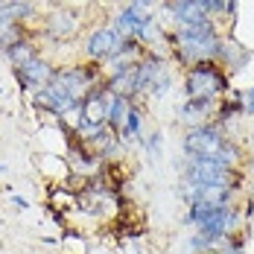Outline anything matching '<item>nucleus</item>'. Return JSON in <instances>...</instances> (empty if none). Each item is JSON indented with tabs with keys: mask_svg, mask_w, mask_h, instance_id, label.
<instances>
[{
	"mask_svg": "<svg viewBox=\"0 0 254 254\" xmlns=\"http://www.w3.org/2000/svg\"><path fill=\"white\" fill-rule=\"evenodd\" d=\"M222 38L225 32L219 29V24H204V26H187V29H170L167 26V50H170V62L187 70L199 62H219L222 53Z\"/></svg>",
	"mask_w": 254,
	"mask_h": 254,
	"instance_id": "f257e3e1",
	"label": "nucleus"
},
{
	"mask_svg": "<svg viewBox=\"0 0 254 254\" xmlns=\"http://www.w3.org/2000/svg\"><path fill=\"white\" fill-rule=\"evenodd\" d=\"M231 91V76L219 62H199L187 70H181V94L184 100L193 97H210V100H222Z\"/></svg>",
	"mask_w": 254,
	"mask_h": 254,
	"instance_id": "f03ea898",
	"label": "nucleus"
},
{
	"mask_svg": "<svg viewBox=\"0 0 254 254\" xmlns=\"http://www.w3.org/2000/svg\"><path fill=\"white\" fill-rule=\"evenodd\" d=\"M181 184H190V187H199V184H225V187L243 190L246 176H243V170L225 167L219 158L204 155V158H187L184 161V167H181Z\"/></svg>",
	"mask_w": 254,
	"mask_h": 254,
	"instance_id": "7ed1b4c3",
	"label": "nucleus"
},
{
	"mask_svg": "<svg viewBox=\"0 0 254 254\" xmlns=\"http://www.w3.org/2000/svg\"><path fill=\"white\" fill-rule=\"evenodd\" d=\"M38 32L53 41V44H67V41H76L82 35V12L73 9L70 3H62V6H53L50 12H44Z\"/></svg>",
	"mask_w": 254,
	"mask_h": 254,
	"instance_id": "20e7f679",
	"label": "nucleus"
},
{
	"mask_svg": "<svg viewBox=\"0 0 254 254\" xmlns=\"http://www.w3.org/2000/svg\"><path fill=\"white\" fill-rule=\"evenodd\" d=\"M108 102H111V91H108V82H102V85H97L85 97L82 108L76 111V117L70 120V128L76 131L79 137H88L97 128L108 126Z\"/></svg>",
	"mask_w": 254,
	"mask_h": 254,
	"instance_id": "39448f33",
	"label": "nucleus"
},
{
	"mask_svg": "<svg viewBox=\"0 0 254 254\" xmlns=\"http://www.w3.org/2000/svg\"><path fill=\"white\" fill-rule=\"evenodd\" d=\"M225 140H228V134L210 120V123H202V126H193V128L181 131V152H184V158L216 155Z\"/></svg>",
	"mask_w": 254,
	"mask_h": 254,
	"instance_id": "423d86ee",
	"label": "nucleus"
},
{
	"mask_svg": "<svg viewBox=\"0 0 254 254\" xmlns=\"http://www.w3.org/2000/svg\"><path fill=\"white\" fill-rule=\"evenodd\" d=\"M120 44H123V35L111 24H100L85 35V41H82V59L94 62V64H105V62H111L117 56Z\"/></svg>",
	"mask_w": 254,
	"mask_h": 254,
	"instance_id": "0eeeda50",
	"label": "nucleus"
},
{
	"mask_svg": "<svg viewBox=\"0 0 254 254\" xmlns=\"http://www.w3.org/2000/svg\"><path fill=\"white\" fill-rule=\"evenodd\" d=\"M53 73H56V64H53L44 53H38L35 59H29V62L21 64V67H12V76H15V82H18V88H21L24 94H29V97L38 94L41 88H47Z\"/></svg>",
	"mask_w": 254,
	"mask_h": 254,
	"instance_id": "6e6552de",
	"label": "nucleus"
},
{
	"mask_svg": "<svg viewBox=\"0 0 254 254\" xmlns=\"http://www.w3.org/2000/svg\"><path fill=\"white\" fill-rule=\"evenodd\" d=\"M155 18H158V12L140 9V6H134V3H123V6L114 9V15L108 18V24L114 26L123 38H137V41H140V35L146 32V26L152 24Z\"/></svg>",
	"mask_w": 254,
	"mask_h": 254,
	"instance_id": "1a4fd4ad",
	"label": "nucleus"
},
{
	"mask_svg": "<svg viewBox=\"0 0 254 254\" xmlns=\"http://www.w3.org/2000/svg\"><path fill=\"white\" fill-rule=\"evenodd\" d=\"M181 196L187 204H237L240 202V190L237 187H225V184H181Z\"/></svg>",
	"mask_w": 254,
	"mask_h": 254,
	"instance_id": "9d476101",
	"label": "nucleus"
},
{
	"mask_svg": "<svg viewBox=\"0 0 254 254\" xmlns=\"http://www.w3.org/2000/svg\"><path fill=\"white\" fill-rule=\"evenodd\" d=\"M216 105L219 100H210V97H193V100H181V105L176 108V123L181 128H193L210 123L213 114H216Z\"/></svg>",
	"mask_w": 254,
	"mask_h": 254,
	"instance_id": "9b49d317",
	"label": "nucleus"
},
{
	"mask_svg": "<svg viewBox=\"0 0 254 254\" xmlns=\"http://www.w3.org/2000/svg\"><path fill=\"white\" fill-rule=\"evenodd\" d=\"M117 137L123 140V146H143V140H146V108H143V102H131V108H128L126 114V123L123 128L117 131Z\"/></svg>",
	"mask_w": 254,
	"mask_h": 254,
	"instance_id": "f8f14e48",
	"label": "nucleus"
},
{
	"mask_svg": "<svg viewBox=\"0 0 254 254\" xmlns=\"http://www.w3.org/2000/svg\"><path fill=\"white\" fill-rule=\"evenodd\" d=\"M249 62H252V50L243 41H237L234 35H225L222 38V53H219V64L225 67V73L234 79L237 73H243L249 67Z\"/></svg>",
	"mask_w": 254,
	"mask_h": 254,
	"instance_id": "ddd939ff",
	"label": "nucleus"
},
{
	"mask_svg": "<svg viewBox=\"0 0 254 254\" xmlns=\"http://www.w3.org/2000/svg\"><path fill=\"white\" fill-rule=\"evenodd\" d=\"M24 38H29V26L12 21V18L6 15V9H3V12H0V53H6L12 44H18V41H24Z\"/></svg>",
	"mask_w": 254,
	"mask_h": 254,
	"instance_id": "4468645a",
	"label": "nucleus"
},
{
	"mask_svg": "<svg viewBox=\"0 0 254 254\" xmlns=\"http://www.w3.org/2000/svg\"><path fill=\"white\" fill-rule=\"evenodd\" d=\"M41 53V47L35 44V38L29 35V38H24V41H18V44H12L9 50L3 53V59L12 64V67H21V64H26L29 59H35Z\"/></svg>",
	"mask_w": 254,
	"mask_h": 254,
	"instance_id": "2eb2a0df",
	"label": "nucleus"
},
{
	"mask_svg": "<svg viewBox=\"0 0 254 254\" xmlns=\"http://www.w3.org/2000/svg\"><path fill=\"white\" fill-rule=\"evenodd\" d=\"M131 102H137V100H128L123 94H111V102H108V128H111V131H120V128H123Z\"/></svg>",
	"mask_w": 254,
	"mask_h": 254,
	"instance_id": "dca6fc26",
	"label": "nucleus"
},
{
	"mask_svg": "<svg viewBox=\"0 0 254 254\" xmlns=\"http://www.w3.org/2000/svg\"><path fill=\"white\" fill-rule=\"evenodd\" d=\"M173 85H176V73H173V64H170L161 76L155 79V85H152V91H149L146 100H161V97H167V94L173 91Z\"/></svg>",
	"mask_w": 254,
	"mask_h": 254,
	"instance_id": "f3484780",
	"label": "nucleus"
},
{
	"mask_svg": "<svg viewBox=\"0 0 254 254\" xmlns=\"http://www.w3.org/2000/svg\"><path fill=\"white\" fill-rule=\"evenodd\" d=\"M140 149L149 155L152 161H158V158L164 155V134H161V128H155V131L146 134V140H143V146H140Z\"/></svg>",
	"mask_w": 254,
	"mask_h": 254,
	"instance_id": "a211bd4d",
	"label": "nucleus"
},
{
	"mask_svg": "<svg viewBox=\"0 0 254 254\" xmlns=\"http://www.w3.org/2000/svg\"><path fill=\"white\" fill-rule=\"evenodd\" d=\"M187 249H190V254H210V252H216V246H213L207 237H202L199 231H190V237H187Z\"/></svg>",
	"mask_w": 254,
	"mask_h": 254,
	"instance_id": "6ab92c4d",
	"label": "nucleus"
},
{
	"mask_svg": "<svg viewBox=\"0 0 254 254\" xmlns=\"http://www.w3.org/2000/svg\"><path fill=\"white\" fill-rule=\"evenodd\" d=\"M240 102H243V117L252 120L254 117V85L252 88H240Z\"/></svg>",
	"mask_w": 254,
	"mask_h": 254,
	"instance_id": "aec40b11",
	"label": "nucleus"
},
{
	"mask_svg": "<svg viewBox=\"0 0 254 254\" xmlns=\"http://www.w3.org/2000/svg\"><path fill=\"white\" fill-rule=\"evenodd\" d=\"M114 228H126V216H117ZM123 237H143V228H140V225H128V231L123 234Z\"/></svg>",
	"mask_w": 254,
	"mask_h": 254,
	"instance_id": "412c9836",
	"label": "nucleus"
},
{
	"mask_svg": "<svg viewBox=\"0 0 254 254\" xmlns=\"http://www.w3.org/2000/svg\"><path fill=\"white\" fill-rule=\"evenodd\" d=\"M12 207H15V210H29V199H24V196L15 193V196H12Z\"/></svg>",
	"mask_w": 254,
	"mask_h": 254,
	"instance_id": "4be33fe9",
	"label": "nucleus"
},
{
	"mask_svg": "<svg viewBox=\"0 0 254 254\" xmlns=\"http://www.w3.org/2000/svg\"><path fill=\"white\" fill-rule=\"evenodd\" d=\"M9 3H12V0H0V12H3V9H6Z\"/></svg>",
	"mask_w": 254,
	"mask_h": 254,
	"instance_id": "5701e85b",
	"label": "nucleus"
},
{
	"mask_svg": "<svg viewBox=\"0 0 254 254\" xmlns=\"http://www.w3.org/2000/svg\"><path fill=\"white\" fill-rule=\"evenodd\" d=\"M6 170H9V167H6V164H0V176H3V173H6Z\"/></svg>",
	"mask_w": 254,
	"mask_h": 254,
	"instance_id": "b1692460",
	"label": "nucleus"
},
{
	"mask_svg": "<svg viewBox=\"0 0 254 254\" xmlns=\"http://www.w3.org/2000/svg\"><path fill=\"white\" fill-rule=\"evenodd\" d=\"M0 97H3V88H0Z\"/></svg>",
	"mask_w": 254,
	"mask_h": 254,
	"instance_id": "393cba45",
	"label": "nucleus"
},
{
	"mask_svg": "<svg viewBox=\"0 0 254 254\" xmlns=\"http://www.w3.org/2000/svg\"><path fill=\"white\" fill-rule=\"evenodd\" d=\"M210 254H219V252H210Z\"/></svg>",
	"mask_w": 254,
	"mask_h": 254,
	"instance_id": "a878e982",
	"label": "nucleus"
},
{
	"mask_svg": "<svg viewBox=\"0 0 254 254\" xmlns=\"http://www.w3.org/2000/svg\"><path fill=\"white\" fill-rule=\"evenodd\" d=\"M137 254H143V252H137Z\"/></svg>",
	"mask_w": 254,
	"mask_h": 254,
	"instance_id": "bb28decb",
	"label": "nucleus"
}]
</instances>
